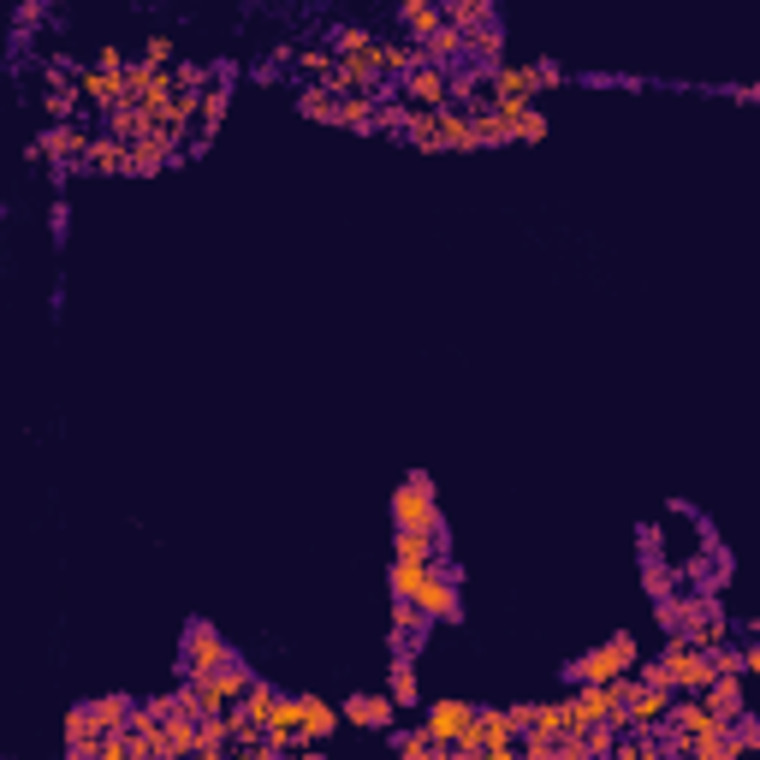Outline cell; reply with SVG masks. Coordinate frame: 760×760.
<instances>
[{
	"label": "cell",
	"instance_id": "f35d334b",
	"mask_svg": "<svg viewBox=\"0 0 760 760\" xmlns=\"http://www.w3.org/2000/svg\"><path fill=\"white\" fill-rule=\"evenodd\" d=\"M547 113L541 108H529V113H517V126H511V143H547Z\"/></svg>",
	"mask_w": 760,
	"mask_h": 760
},
{
	"label": "cell",
	"instance_id": "681fc988",
	"mask_svg": "<svg viewBox=\"0 0 760 760\" xmlns=\"http://www.w3.org/2000/svg\"><path fill=\"white\" fill-rule=\"evenodd\" d=\"M660 760H671V754H660Z\"/></svg>",
	"mask_w": 760,
	"mask_h": 760
},
{
	"label": "cell",
	"instance_id": "2e32d148",
	"mask_svg": "<svg viewBox=\"0 0 760 760\" xmlns=\"http://www.w3.org/2000/svg\"><path fill=\"white\" fill-rule=\"evenodd\" d=\"M476 749H517V724L506 707H476Z\"/></svg>",
	"mask_w": 760,
	"mask_h": 760
},
{
	"label": "cell",
	"instance_id": "4316f807",
	"mask_svg": "<svg viewBox=\"0 0 760 760\" xmlns=\"http://www.w3.org/2000/svg\"><path fill=\"white\" fill-rule=\"evenodd\" d=\"M470 143H476V149H506V143H511V119L499 113V108L470 113Z\"/></svg>",
	"mask_w": 760,
	"mask_h": 760
},
{
	"label": "cell",
	"instance_id": "e575fe53",
	"mask_svg": "<svg viewBox=\"0 0 760 760\" xmlns=\"http://www.w3.org/2000/svg\"><path fill=\"white\" fill-rule=\"evenodd\" d=\"M642 589H648V600H671V594H683V589H678V570H671L666 559H642Z\"/></svg>",
	"mask_w": 760,
	"mask_h": 760
},
{
	"label": "cell",
	"instance_id": "ab89813d",
	"mask_svg": "<svg viewBox=\"0 0 760 760\" xmlns=\"http://www.w3.org/2000/svg\"><path fill=\"white\" fill-rule=\"evenodd\" d=\"M683 760H742V754L731 749V737H707V742H696Z\"/></svg>",
	"mask_w": 760,
	"mask_h": 760
},
{
	"label": "cell",
	"instance_id": "d590c367",
	"mask_svg": "<svg viewBox=\"0 0 760 760\" xmlns=\"http://www.w3.org/2000/svg\"><path fill=\"white\" fill-rule=\"evenodd\" d=\"M227 749H232V724H227V713L202 719V724H197V754H227Z\"/></svg>",
	"mask_w": 760,
	"mask_h": 760
},
{
	"label": "cell",
	"instance_id": "44dd1931",
	"mask_svg": "<svg viewBox=\"0 0 760 760\" xmlns=\"http://www.w3.org/2000/svg\"><path fill=\"white\" fill-rule=\"evenodd\" d=\"M417 54H422V66H440V72H452V66H463V37H458L452 24H440L434 37L417 48Z\"/></svg>",
	"mask_w": 760,
	"mask_h": 760
},
{
	"label": "cell",
	"instance_id": "484cf974",
	"mask_svg": "<svg viewBox=\"0 0 760 760\" xmlns=\"http://www.w3.org/2000/svg\"><path fill=\"white\" fill-rule=\"evenodd\" d=\"M42 108H48V126H72L83 108L78 83H42Z\"/></svg>",
	"mask_w": 760,
	"mask_h": 760
},
{
	"label": "cell",
	"instance_id": "5bb4252c",
	"mask_svg": "<svg viewBox=\"0 0 760 760\" xmlns=\"http://www.w3.org/2000/svg\"><path fill=\"white\" fill-rule=\"evenodd\" d=\"M696 701H701V707H707V713H713L719 724H731L737 713H749V696H742V678H713V683H707Z\"/></svg>",
	"mask_w": 760,
	"mask_h": 760
},
{
	"label": "cell",
	"instance_id": "d4e9b609",
	"mask_svg": "<svg viewBox=\"0 0 760 760\" xmlns=\"http://www.w3.org/2000/svg\"><path fill=\"white\" fill-rule=\"evenodd\" d=\"M273 701H280V689H273L268 678H256V683L244 689V701L232 707V713L244 719V724H262V731H268V713H273Z\"/></svg>",
	"mask_w": 760,
	"mask_h": 760
},
{
	"label": "cell",
	"instance_id": "ffe728a7",
	"mask_svg": "<svg viewBox=\"0 0 760 760\" xmlns=\"http://www.w3.org/2000/svg\"><path fill=\"white\" fill-rule=\"evenodd\" d=\"M90 713H96V731H101V737H108V731H126L131 713H137V696H126V689H113V696H96Z\"/></svg>",
	"mask_w": 760,
	"mask_h": 760
},
{
	"label": "cell",
	"instance_id": "4fadbf2b",
	"mask_svg": "<svg viewBox=\"0 0 760 760\" xmlns=\"http://www.w3.org/2000/svg\"><path fill=\"white\" fill-rule=\"evenodd\" d=\"M392 707L387 696H369V689H357V696H344V707H339V719H351V724H362V731H392Z\"/></svg>",
	"mask_w": 760,
	"mask_h": 760
},
{
	"label": "cell",
	"instance_id": "52a82bcc",
	"mask_svg": "<svg viewBox=\"0 0 760 760\" xmlns=\"http://www.w3.org/2000/svg\"><path fill=\"white\" fill-rule=\"evenodd\" d=\"M42 154L54 161V172H72V167H83V154H90V131H83L78 119L72 126H48L37 143L24 149V161H42Z\"/></svg>",
	"mask_w": 760,
	"mask_h": 760
},
{
	"label": "cell",
	"instance_id": "9a60e30c",
	"mask_svg": "<svg viewBox=\"0 0 760 760\" xmlns=\"http://www.w3.org/2000/svg\"><path fill=\"white\" fill-rule=\"evenodd\" d=\"M83 172H101V179H126V172H131V149L96 131V137H90V154H83Z\"/></svg>",
	"mask_w": 760,
	"mask_h": 760
},
{
	"label": "cell",
	"instance_id": "836d02e7",
	"mask_svg": "<svg viewBox=\"0 0 760 760\" xmlns=\"http://www.w3.org/2000/svg\"><path fill=\"white\" fill-rule=\"evenodd\" d=\"M291 72H303L309 83H333V54L316 48V42H303L298 54H291Z\"/></svg>",
	"mask_w": 760,
	"mask_h": 760
},
{
	"label": "cell",
	"instance_id": "f1b7e54d",
	"mask_svg": "<svg viewBox=\"0 0 760 760\" xmlns=\"http://www.w3.org/2000/svg\"><path fill=\"white\" fill-rule=\"evenodd\" d=\"M161 742H167L172 760H190V754H197V719H190V713L161 719Z\"/></svg>",
	"mask_w": 760,
	"mask_h": 760
},
{
	"label": "cell",
	"instance_id": "7dc6e473",
	"mask_svg": "<svg viewBox=\"0 0 760 760\" xmlns=\"http://www.w3.org/2000/svg\"><path fill=\"white\" fill-rule=\"evenodd\" d=\"M298 760H327V749H303Z\"/></svg>",
	"mask_w": 760,
	"mask_h": 760
},
{
	"label": "cell",
	"instance_id": "9c48e42d",
	"mask_svg": "<svg viewBox=\"0 0 760 760\" xmlns=\"http://www.w3.org/2000/svg\"><path fill=\"white\" fill-rule=\"evenodd\" d=\"M227 113H232V83H209L202 90V108H197V131H190V154H202L220 137V126H227Z\"/></svg>",
	"mask_w": 760,
	"mask_h": 760
},
{
	"label": "cell",
	"instance_id": "d6986e66",
	"mask_svg": "<svg viewBox=\"0 0 760 760\" xmlns=\"http://www.w3.org/2000/svg\"><path fill=\"white\" fill-rule=\"evenodd\" d=\"M143 131H149V113L137 108V101H119L113 113H101V137H113V143H126V149H131Z\"/></svg>",
	"mask_w": 760,
	"mask_h": 760
},
{
	"label": "cell",
	"instance_id": "bcb514c9",
	"mask_svg": "<svg viewBox=\"0 0 760 760\" xmlns=\"http://www.w3.org/2000/svg\"><path fill=\"white\" fill-rule=\"evenodd\" d=\"M227 760H273L268 749H227Z\"/></svg>",
	"mask_w": 760,
	"mask_h": 760
},
{
	"label": "cell",
	"instance_id": "f6af8a7d",
	"mask_svg": "<svg viewBox=\"0 0 760 760\" xmlns=\"http://www.w3.org/2000/svg\"><path fill=\"white\" fill-rule=\"evenodd\" d=\"M66 232H72V209H66V202H54V244H66Z\"/></svg>",
	"mask_w": 760,
	"mask_h": 760
},
{
	"label": "cell",
	"instance_id": "5b68a950",
	"mask_svg": "<svg viewBox=\"0 0 760 760\" xmlns=\"http://www.w3.org/2000/svg\"><path fill=\"white\" fill-rule=\"evenodd\" d=\"M422 731H428V742H452V749L476 754V707H470V701H458V696L428 701Z\"/></svg>",
	"mask_w": 760,
	"mask_h": 760
},
{
	"label": "cell",
	"instance_id": "603a6c76",
	"mask_svg": "<svg viewBox=\"0 0 760 760\" xmlns=\"http://www.w3.org/2000/svg\"><path fill=\"white\" fill-rule=\"evenodd\" d=\"M291 108H298L303 119H316V126H339V96L327 90V83H303Z\"/></svg>",
	"mask_w": 760,
	"mask_h": 760
},
{
	"label": "cell",
	"instance_id": "7c38bea8",
	"mask_svg": "<svg viewBox=\"0 0 760 760\" xmlns=\"http://www.w3.org/2000/svg\"><path fill=\"white\" fill-rule=\"evenodd\" d=\"M488 96H493V101H523V108H534V96H541V90H534V66H529V60H523V66L506 60L499 72H488Z\"/></svg>",
	"mask_w": 760,
	"mask_h": 760
},
{
	"label": "cell",
	"instance_id": "3957f363",
	"mask_svg": "<svg viewBox=\"0 0 760 760\" xmlns=\"http://www.w3.org/2000/svg\"><path fill=\"white\" fill-rule=\"evenodd\" d=\"M238 660V648L220 636L209 618H190L184 636H179V683H202L214 678V671H227Z\"/></svg>",
	"mask_w": 760,
	"mask_h": 760
},
{
	"label": "cell",
	"instance_id": "4dcf8cb0",
	"mask_svg": "<svg viewBox=\"0 0 760 760\" xmlns=\"http://www.w3.org/2000/svg\"><path fill=\"white\" fill-rule=\"evenodd\" d=\"M529 731H534V737H547V742L570 737V707H564V701H534V719H529Z\"/></svg>",
	"mask_w": 760,
	"mask_h": 760
},
{
	"label": "cell",
	"instance_id": "d6a6232c",
	"mask_svg": "<svg viewBox=\"0 0 760 760\" xmlns=\"http://www.w3.org/2000/svg\"><path fill=\"white\" fill-rule=\"evenodd\" d=\"M339 131L374 137V96H339Z\"/></svg>",
	"mask_w": 760,
	"mask_h": 760
},
{
	"label": "cell",
	"instance_id": "7402d4cb",
	"mask_svg": "<svg viewBox=\"0 0 760 760\" xmlns=\"http://www.w3.org/2000/svg\"><path fill=\"white\" fill-rule=\"evenodd\" d=\"M96 742H101L96 713H90V701H78L72 713H66V760H72V754H90Z\"/></svg>",
	"mask_w": 760,
	"mask_h": 760
},
{
	"label": "cell",
	"instance_id": "b9f144b4",
	"mask_svg": "<svg viewBox=\"0 0 760 760\" xmlns=\"http://www.w3.org/2000/svg\"><path fill=\"white\" fill-rule=\"evenodd\" d=\"M126 66H131L126 48H96V72H126Z\"/></svg>",
	"mask_w": 760,
	"mask_h": 760
},
{
	"label": "cell",
	"instance_id": "6da1fadb",
	"mask_svg": "<svg viewBox=\"0 0 760 760\" xmlns=\"http://www.w3.org/2000/svg\"><path fill=\"white\" fill-rule=\"evenodd\" d=\"M392 529L404 534H428V541L446 547V517H440V493H434V476H404L399 493H392Z\"/></svg>",
	"mask_w": 760,
	"mask_h": 760
},
{
	"label": "cell",
	"instance_id": "ba28073f",
	"mask_svg": "<svg viewBox=\"0 0 760 760\" xmlns=\"http://www.w3.org/2000/svg\"><path fill=\"white\" fill-rule=\"evenodd\" d=\"M339 731V707H327L321 696H309V689H298V737H291V754L303 749H321L327 737Z\"/></svg>",
	"mask_w": 760,
	"mask_h": 760
},
{
	"label": "cell",
	"instance_id": "1f68e13d",
	"mask_svg": "<svg viewBox=\"0 0 760 760\" xmlns=\"http://www.w3.org/2000/svg\"><path fill=\"white\" fill-rule=\"evenodd\" d=\"M440 12H446V24H452L458 37H470V30L493 24V7H488V0H452V7H440Z\"/></svg>",
	"mask_w": 760,
	"mask_h": 760
},
{
	"label": "cell",
	"instance_id": "8992f818",
	"mask_svg": "<svg viewBox=\"0 0 760 760\" xmlns=\"http://www.w3.org/2000/svg\"><path fill=\"white\" fill-rule=\"evenodd\" d=\"M256 683V671L244 660H232L227 671H214V678H202V683H190L197 689V707H202V719H214V713H232L238 701H244V689Z\"/></svg>",
	"mask_w": 760,
	"mask_h": 760
},
{
	"label": "cell",
	"instance_id": "e0dca14e",
	"mask_svg": "<svg viewBox=\"0 0 760 760\" xmlns=\"http://www.w3.org/2000/svg\"><path fill=\"white\" fill-rule=\"evenodd\" d=\"M446 24V12L434 7V0H404V7H399V30H404V42H428V37H434V30Z\"/></svg>",
	"mask_w": 760,
	"mask_h": 760
},
{
	"label": "cell",
	"instance_id": "7a4b0ae2",
	"mask_svg": "<svg viewBox=\"0 0 760 760\" xmlns=\"http://www.w3.org/2000/svg\"><path fill=\"white\" fill-rule=\"evenodd\" d=\"M636 666H642V648H636L630 630H618V636H607L600 648L577 653V660L564 666V683H570V689H582V683H612V678H630Z\"/></svg>",
	"mask_w": 760,
	"mask_h": 760
},
{
	"label": "cell",
	"instance_id": "74e56055",
	"mask_svg": "<svg viewBox=\"0 0 760 760\" xmlns=\"http://www.w3.org/2000/svg\"><path fill=\"white\" fill-rule=\"evenodd\" d=\"M577 742H582V754H589V760H607L612 742H618V731H612V724H582Z\"/></svg>",
	"mask_w": 760,
	"mask_h": 760
},
{
	"label": "cell",
	"instance_id": "8d00e7d4",
	"mask_svg": "<svg viewBox=\"0 0 760 760\" xmlns=\"http://www.w3.org/2000/svg\"><path fill=\"white\" fill-rule=\"evenodd\" d=\"M392 754L399 760H434V742H428L422 724H404V731H392Z\"/></svg>",
	"mask_w": 760,
	"mask_h": 760
},
{
	"label": "cell",
	"instance_id": "ee69618b",
	"mask_svg": "<svg viewBox=\"0 0 760 760\" xmlns=\"http://www.w3.org/2000/svg\"><path fill=\"white\" fill-rule=\"evenodd\" d=\"M143 707H149L154 719H172V713H179V701H172V689H167V696H149Z\"/></svg>",
	"mask_w": 760,
	"mask_h": 760
},
{
	"label": "cell",
	"instance_id": "30bf717a",
	"mask_svg": "<svg viewBox=\"0 0 760 760\" xmlns=\"http://www.w3.org/2000/svg\"><path fill=\"white\" fill-rule=\"evenodd\" d=\"M428 618L410 607V600H392V660H417V653L428 648Z\"/></svg>",
	"mask_w": 760,
	"mask_h": 760
},
{
	"label": "cell",
	"instance_id": "60d3db41",
	"mask_svg": "<svg viewBox=\"0 0 760 760\" xmlns=\"http://www.w3.org/2000/svg\"><path fill=\"white\" fill-rule=\"evenodd\" d=\"M529 66H534V90H564L570 83L559 60H529Z\"/></svg>",
	"mask_w": 760,
	"mask_h": 760
},
{
	"label": "cell",
	"instance_id": "cb8c5ba5",
	"mask_svg": "<svg viewBox=\"0 0 760 760\" xmlns=\"http://www.w3.org/2000/svg\"><path fill=\"white\" fill-rule=\"evenodd\" d=\"M446 559V547L440 541H428V534H404V529H392V564H434Z\"/></svg>",
	"mask_w": 760,
	"mask_h": 760
},
{
	"label": "cell",
	"instance_id": "7bdbcfd3",
	"mask_svg": "<svg viewBox=\"0 0 760 760\" xmlns=\"http://www.w3.org/2000/svg\"><path fill=\"white\" fill-rule=\"evenodd\" d=\"M42 19H54V12L42 7V0H24V7H19V30H30V24H42Z\"/></svg>",
	"mask_w": 760,
	"mask_h": 760
},
{
	"label": "cell",
	"instance_id": "277c9868",
	"mask_svg": "<svg viewBox=\"0 0 760 760\" xmlns=\"http://www.w3.org/2000/svg\"><path fill=\"white\" fill-rule=\"evenodd\" d=\"M463 570L452 559H434L417 577V594H410V607H417L428 624H463V589H458Z\"/></svg>",
	"mask_w": 760,
	"mask_h": 760
},
{
	"label": "cell",
	"instance_id": "83f0119b",
	"mask_svg": "<svg viewBox=\"0 0 760 760\" xmlns=\"http://www.w3.org/2000/svg\"><path fill=\"white\" fill-rule=\"evenodd\" d=\"M387 701H392V707H422V678H417V660H392Z\"/></svg>",
	"mask_w": 760,
	"mask_h": 760
},
{
	"label": "cell",
	"instance_id": "ac0fdd59",
	"mask_svg": "<svg viewBox=\"0 0 760 760\" xmlns=\"http://www.w3.org/2000/svg\"><path fill=\"white\" fill-rule=\"evenodd\" d=\"M428 126H434V154H446V149H476V143H470V113H463V108L428 113Z\"/></svg>",
	"mask_w": 760,
	"mask_h": 760
},
{
	"label": "cell",
	"instance_id": "f546056e",
	"mask_svg": "<svg viewBox=\"0 0 760 760\" xmlns=\"http://www.w3.org/2000/svg\"><path fill=\"white\" fill-rule=\"evenodd\" d=\"M369 42H374L369 24H327V54H333V60H351V54H362Z\"/></svg>",
	"mask_w": 760,
	"mask_h": 760
},
{
	"label": "cell",
	"instance_id": "c3c4849f",
	"mask_svg": "<svg viewBox=\"0 0 760 760\" xmlns=\"http://www.w3.org/2000/svg\"><path fill=\"white\" fill-rule=\"evenodd\" d=\"M273 760H298V754H273Z\"/></svg>",
	"mask_w": 760,
	"mask_h": 760
},
{
	"label": "cell",
	"instance_id": "8fae6325",
	"mask_svg": "<svg viewBox=\"0 0 760 760\" xmlns=\"http://www.w3.org/2000/svg\"><path fill=\"white\" fill-rule=\"evenodd\" d=\"M78 96H83V108L113 113L119 101H126V72H96V66H83V72H78Z\"/></svg>",
	"mask_w": 760,
	"mask_h": 760
}]
</instances>
